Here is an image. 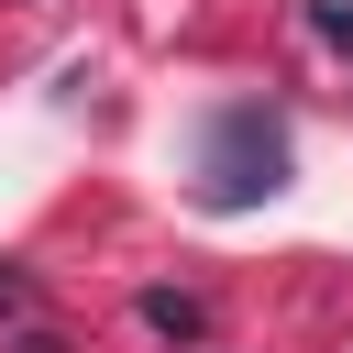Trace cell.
Listing matches in <instances>:
<instances>
[{
    "instance_id": "obj_1",
    "label": "cell",
    "mask_w": 353,
    "mask_h": 353,
    "mask_svg": "<svg viewBox=\"0 0 353 353\" xmlns=\"http://www.w3.org/2000/svg\"><path fill=\"white\" fill-rule=\"evenodd\" d=\"M276 188H287V121H276L265 99L210 110V132H199V199H210V210H254V199H276Z\"/></svg>"
},
{
    "instance_id": "obj_2",
    "label": "cell",
    "mask_w": 353,
    "mask_h": 353,
    "mask_svg": "<svg viewBox=\"0 0 353 353\" xmlns=\"http://www.w3.org/2000/svg\"><path fill=\"white\" fill-rule=\"evenodd\" d=\"M132 320H143L154 342H210V298H199V287H143Z\"/></svg>"
},
{
    "instance_id": "obj_3",
    "label": "cell",
    "mask_w": 353,
    "mask_h": 353,
    "mask_svg": "<svg viewBox=\"0 0 353 353\" xmlns=\"http://www.w3.org/2000/svg\"><path fill=\"white\" fill-rule=\"evenodd\" d=\"M309 33H320V44H342V55H353V11H342V0H309Z\"/></svg>"
},
{
    "instance_id": "obj_4",
    "label": "cell",
    "mask_w": 353,
    "mask_h": 353,
    "mask_svg": "<svg viewBox=\"0 0 353 353\" xmlns=\"http://www.w3.org/2000/svg\"><path fill=\"white\" fill-rule=\"evenodd\" d=\"M11 353H77V342H66L55 320H33V331H11Z\"/></svg>"
},
{
    "instance_id": "obj_5",
    "label": "cell",
    "mask_w": 353,
    "mask_h": 353,
    "mask_svg": "<svg viewBox=\"0 0 353 353\" xmlns=\"http://www.w3.org/2000/svg\"><path fill=\"white\" fill-rule=\"evenodd\" d=\"M22 298H33V276H22V265H0V320H11Z\"/></svg>"
}]
</instances>
